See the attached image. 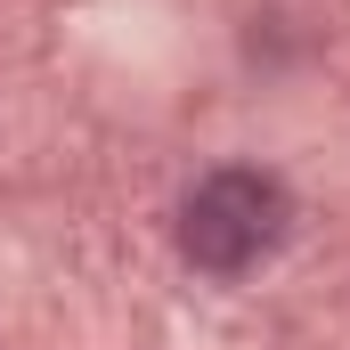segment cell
<instances>
[{
	"label": "cell",
	"mask_w": 350,
	"mask_h": 350,
	"mask_svg": "<svg viewBox=\"0 0 350 350\" xmlns=\"http://www.w3.org/2000/svg\"><path fill=\"white\" fill-rule=\"evenodd\" d=\"M293 228V196L277 172H253V163H228V172L196 179L187 204H179V253L204 269V277H245L261 269Z\"/></svg>",
	"instance_id": "1"
}]
</instances>
